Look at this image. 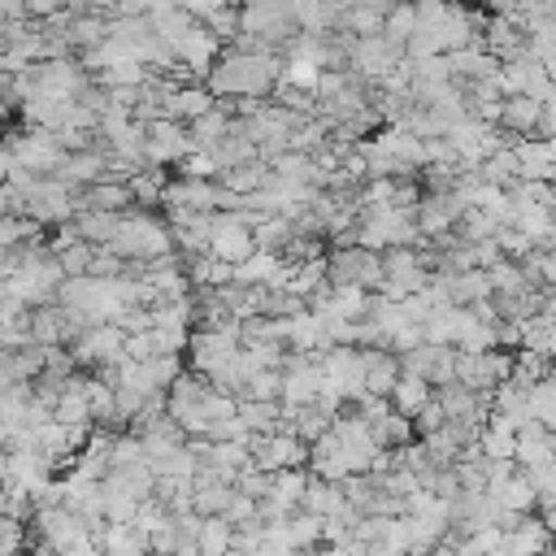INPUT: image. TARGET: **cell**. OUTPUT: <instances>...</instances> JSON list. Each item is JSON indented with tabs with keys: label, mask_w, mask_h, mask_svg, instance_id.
<instances>
[{
	"label": "cell",
	"mask_w": 556,
	"mask_h": 556,
	"mask_svg": "<svg viewBox=\"0 0 556 556\" xmlns=\"http://www.w3.org/2000/svg\"><path fill=\"white\" fill-rule=\"evenodd\" d=\"M282 52H239L222 48L217 61L204 70V87L213 100H265L278 83Z\"/></svg>",
	"instance_id": "6da1fadb"
},
{
	"label": "cell",
	"mask_w": 556,
	"mask_h": 556,
	"mask_svg": "<svg viewBox=\"0 0 556 556\" xmlns=\"http://www.w3.org/2000/svg\"><path fill=\"white\" fill-rule=\"evenodd\" d=\"M104 248L122 261H156V256L174 252V239H169V226L161 217H152L148 208H126V213H117V226Z\"/></svg>",
	"instance_id": "7a4b0ae2"
},
{
	"label": "cell",
	"mask_w": 556,
	"mask_h": 556,
	"mask_svg": "<svg viewBox=\"0 0 556 556\" xmlns=\"http://www.w3.org/2000/svg\"><path fill=\"white\" fill-rule=\"evenodd\" d=\"M321 261H326L330 287H361V291L382 287V261H378V252H369L361 243H330Z\"/></svg>",
	"instance_id": "3957f363"
},
{
	"label": "cell",
	"mask_w": 556,
	"mask_h": 556,
	"mask_svg": "<svg viewBox=\"0 0 556 556\" xmlns=\"http://www.w3.org/2000/svg\"><path fill=\"white\" fill-rule=\"evenodd\" d=\"M248 460L265 473L274 469H304L308 460V443H300L291 430H269V434H252L248 439Z\"/></svg>",
	"instance_id": "277c9868"
},
{
	"label": "cell",
	"mask_w": 556,
	"mask_h": 556,
	"mask_svg": "<svg viewBox=\"0 0 556 556\" xmlns=\"http://www.w3.org/2000/svg\"><path fill=\"white\" fill-rule=\"evenodd\" d=\"M187 152H191V143H187L182 122H174V117H152V122H143V165L169 169V165H178Z\"/></svg>",
	"instance_id": "5b68a950"
},
{
	"label": "cell",
	"mask_w": 556,
	"mask_h": 556,
	"mask_svg": "<svg viewBox=\"0 0 556 556\" xmlns=\"http://www.w3.org/2000/svg\"><path fill=\"white\" fill-rule=\"evenodd\" d=\"M256 252L252 243V226L239 222L235 213H213V230H208V256H217L222 265H239Z\"/></svg>",
	"instance_id": "8992f818"
},
{
	"label": "cell",
	"mask_w": 556,
	"mask_h": 556,
	"mask_svg": "<svg viewBox=\"0 0 556 556\" xmlns=\"http://www.w3.org/2000/svg\"><path fill=\"white\" fill-rule=\"evenodd\" d=\"M552 547V526L539 513H521L508 530H500V543L491 556H539Z\"/></svg>",
	"instance_id": "52a82bcc"
},
{
	"label": "cell",
	"mask_w": 556,
	"mask_h": 556,
	"mask_svg": "<svg viewBox=\"0 0 556 556\" xmlns=\"http://www.w3.org/2000/svg\"><path fill=\"white\" fill-rule=\"evenodd\" d=\"M239 348V339H235V326H222V330H204V326H191V334H187V365L191 369H200V374H208L213 365H222L230 352Z\"/></svg>",
	"instance_id": "ba28073f"
},
{
	"label": "cell",
	"mask_w": 556,
	"mask_h": 556,
	"mask_svg": "<svg viewBox=\"0 0 556 556\" xmlns=\"http://www.w3.org/2000/svg\"><path fill=\"white\" fill-rule=\"evenodd\" d=\"M460 213H465V204H460L456 195H417V204H413V226H417L421 239H439V235H447V230L456 226Z\"/></svg>",
	"instance_id": "9c48e42d"
},
{
	"label": "cell",
	"mask_w": 556,
	"mask_h": 556,
	"mask_svg": "<svg viewBox=\"0 0 556 556\" xmlns=\"http://www.w3.org/2000/svg\"><path fill=\"white\" fill-rule=\"evenodd\" d=\"M508 148H513V156H517L521 178H543V182H552V174H556V148H552V139L517 135V139H508Z\"/></svg>",
	"instance_id": "30bf717a"
},
{
	"label": "cell",
	"mask_w": 556,
	"mask_h": 556,
	"mask_svg": "<svg viewBox=\"0 0 556 556\" xmlns=\"http://www.w3.org/2000/svg\"><path fill=\"white\" fill-rule=\"evenodd\" d=\"M300 508L304 513H313V517H352L356 508L348 504V495H343V482H326V478H313L308 473V482H304V495H300Z\"/></svg>",
	"instance_id": "8fae6325"
},
{
	"label": "cell",
	"mask_w": 556,
	"mask_h": 556,
	"mask_svg": "<svg viewBox=\"0 0 556 556\" xmlns=\"http://www.w3.org/2000/svg\"><path fill=\"white\" fill-rule=\"evenodd\" d=\"M230 495H235V486H230L226 478L200 469V473L191 478V500H187V508H191L195 517H222L226 504H230Z\"/></svg>",
	"instance_id": "7c38bea8"
},
{
	"label": "cell",
	"mask_w": 556,
	"mask_h": 556,
	"mask_svg": "<svg viewBox=\"0 0 556 556\" xmlns=\"http://www.w3.org/2000/svg\"><path fill=\"white\" fill-rule=\"evenodd\" d=\"M447 56V74L456 78V83H491V74H495V56L482 48V43H469V48H452V52H443Z\"/></svg>",
	"instance_id": "4fadbf2b"
},
{
	"label": "cell",
	"mask_w": 556,
	"mask_h": 556,
	"mask_svg": "<svg viewBox=\"0 0 556 556\" xmlns=\"http://www.w3.org/2000/svg\"><path fill=\"white\" fill-rule=\"evenodd\" d=\"M361 352V378L369 395H387L391 382L400 378V356L391 348H356Z\"/></svg>",
	"instance_id": "5bb4252c"
},
{
	"label": "cell",
	"mask_w": 556,
	"mask_h": 556,
	"mask_svg": "<svg viewBox=\"0 0 556 556\" xmlns=\"http://www.w3.org/2000/svg\"><path fill=\"white\" fill-rule=\"evenodd\" d=\"M552 426H539V421H521L513 430V460L526 469V465H543L552 460Z\"/></svg>",
	"instance_id": "9a60e30c"
},
{
	"label": "cell",
	"mask_w": 556,
	"mask_h": 556,
	"mask_svg": "<svg viewBox=\"0 0 556 556\" xmlns=\"http://www.w3.org/2000/svg\"><path fill=\"white\" fill-rule=\"evenodd\" d=\"M539 100H530V96H500V113H495V130L500 135H508V139H517V135H530L534 130V122H539Z\"/></svg>",
	"instance_id": "2e32d148"
},
{
	"label": "cell",
	"mask_w": 556,
	"mask_h": 556,
	"mask_svg": "<svg viewBox=\"0 0 556 556\" xmlns=\"http://www.w3.org/2000/svg\"><path fill=\"white\" fill-rule=\"evenodd\" d=\"M235 417L243 421L248 434L282 430V400H235Z\"/></svg>",
	"instance_id": "e0dca14e"
},
{
	"label": "cell",
	"mask_w": 556,
	"mask_h": 556,
	"mask_svg": "<svg viewBox=\"0 0 556 556\" xmlns=\"http://www.w3.org/2000/svg\"><path fill=\"white\" fill-rule=\"evenodd\" d=\"M83 243H91V248H104L109 243V235H113V226H117V213H100V208H74V217L65 222Z\"/></svg>",
	"instance_id": "ac0fdd59"
},
{
	"label": "cell",
	"mask_w": 556,
	"mask_h": 556,
	"mask_svg": "<svg viewBox=\"0 0 556 556\" xmlns=\"http://www.w3.org/2000/svg\"><path fill=\"white\" fill-rule=\"evenodd\" d=\"M430 382L426 378H417V374H400L395 382H391V391H387V404L395 408V413H404V417H413L426 400H430Z\"/></svg>",
	"instance_id": "d6986e66"
},
{
	"label": "cell",
	"mask_w": 556,
	"mask_h": 556,
	"mask_svg": "<svg viewBox=\"0 0 556 556\" xmlns=\"http://www.w3.org/2000/svg\"><path fill=\"white\" fill-rule=\"evenodd\" d=\"M278 530H282V539H287L291 552H313L321 543V517H313L304 508H295L287 521H278Z\"/></svg>",
	"instance_id": "ffe728a7"
},
{
	"label": "cell",
	"mask_w": 556,
	"mask_h": 556,
	"mask_svg": "<svg viewBox=\"0 0 556 556\" xmlns=\"http://www.w3.org/2000/svg\"><path fill=\"white\" fill-rule=\"evenodd\" d=\"M526 417L539 421V426L556 421V382H552V374H543L526 387Z\"/></svg>",
	"instance_id": "44dd1931"
},
{
	"label": "cell",
	"mask_w": 556,
	"mask_h": 556,
	"mask_svg": "<svg viewBox=\"0 0 556 556\" xmlns=\"http://www.w3.org/2000/svg\"><path fill=\"white\" fill-rule=\"evenodd\" d=\"M204 152L213 156L217 169H235V165H243V161H256V148H252L243 135H235V130H226V135H222L217 143H208Z\"/></svg>",
	"instance_id": "7402d4cb"
},
{
	"label": "cell",
	"mask_w": 556,
	"mask_h": 556,
	"mask_svg": "<svg viewBox=\"0 0 556 556\" xmlns=\"http://www.w3.org/2000/svg\"><path fill=\"white\" fill-rule=\"evenodd\" d=\"M287 239H291V222H287L282 213H269V217L252 222V243H256V252H282Z\"/></svg>",
	"instance_id": "603a6c76"
},
{
	"label": "cell",
	"mask_w": 556,
	"mask_h": 556,
	"mask_svg": "<svg viewBox=\"0 0 556 556\" xmlns=\"http://www.w3.org/2000/svg\"><path fill=\"white\" fill-rule=\"evenodd\" d=\"M195 547H200V556H226L230 552V521L226 517H200Z\"/></svg>",
	"instance_id": "cb8c5ba5"
},
{
	"label": "cell",
	"mask_w": 556,
	"mask_h": 556,
	"mask_svg": "<svg viewBox=\"0 0 556 556\" xmlns=\"http://www.w3.org/2000/svg\"><path fill=\"white\" fill-rule=\"evenodd\" d=\"M261 178H265V161H243V165H235V169H217V182H222L230 195H248V191H256Z\"/></svg>",
	"instance_id": "d4e9b609"
},
{
	"label": "cell",
	"mask_w": 556,
	"mask_h": 556,
	"mask_svg": "<svg viewBox=\"0 0 556 556\" xmlns=\"http://www.w3.org/2000/svg\"><path fill=\"white\" fill-rule=\"evenodd\" d=\"M413 30H417V9H413V0H408V4H387V13H382V35L404 48V39H408Z\"/></svg>",
	"instance_id": "484cf974"
},
{
	"label": "cell",
	"mask_w": 556,
	"mask_h": 556,
	"mask_svg": "<svg viewBox=\"0 0 556 556\" xmlns=\"http://www.w3.org/2000/svg\"><path fill=\"white\" fill-rule=\"evenodd\" d=\"M239 400H278V369H252L243 378Z\"/></svg>",
	"instance_id": "4316f807"
},
{
	"label": "cell",
	"mask_w": 556,
	"mask_h": 556,
	"mask_svg": "<svg viewBox=\"0 0 556 556\" xmlns=\"http://www.w3.org/2000/svg\"><path fill=\"white\" fill-rule=\"evenodd\" d=\"M252 513H256V500H248V495H243V491H235V495H230V504H226V513H222V517H226V521H230V526H235V521H248V517H252Z\"/></svg>",
	"instance_id": "83f0119b"
},
{
	"label": "cell",
	"mask_w": 556,
	"mask_h": 556,
	"mask_svg": "<svg viewBox=\"0 0 556 556\" xmlns=\"http://www.w3.org/2000/svg\"><path fill=\"white\" fill-rule=\"evenodd\" d=\"M313 556H369L356 539H348V543H317V552Z\"/></svg>",
	"instance_id": "f1b7e54d"
},
{
	"label": "cell",
	"mask_w": 556,
	"mask_h": 556,
	"mask_svg": "<svg viewBox=\"0 0 556 556\" xmlns=\"http://www.w3.org/2000/svg\"><path fill=\"white\" fill-rule=\"evenodd\" d=\"M13 169V152H9V139H0V178Z\"/></svg>",
	"instance_id": "f546056e"
},
{
	"label": "cell",
	"mask_w": 556,
	"mask_h": 556,
	"mask_svg": "<svg viewBox=\"0 0 556 556\" xmlns=\"http://www.w3.org/2000/svg\"><path fill=\"white\" fill-rule=\"evenodd\" d=\"M4 456H9V452H4V447H0V482H4Z\"/></svg>",
	"instance_id": "4dcf8cb0"
},
{
	"label": "cell",
	"mask_w": 556,
	"mask_h": 556,
	"mask_svg": "<svg viewBox=\"0 0 556 556\" xmlns=\"http://www.w3.org/2000/svg\"><path fill=\"white\" fill-rule=\"evenodd\" d=\"M4 117H9V104H4V100H0V122H4Z\"/></svg>",
	"instance_id": "1f68e13d"
},
{
	"label": "cell",
	"mask_w": 556,
	"mask_h": 556,
	"mask_svg": "<svg viewBox=\"0 0 556 556\" xmlns=\"http://www.w3.org/2000/svg\"><path fill=\"white\" fill-rule=\"evenodd\" d=\"M230 556H235V552H230Z\"/></svg>",
	"instance_id": "d6a6232c"
}]
</instances>
